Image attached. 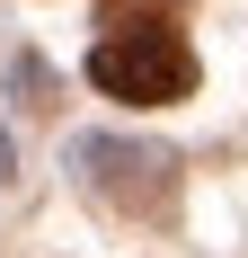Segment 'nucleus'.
Masks as SVG:
<instances>
[{"mask_svg":"<svg viewBox=\"0 0 248 258\" xmlns=\"http://www.w3.org/2000/svg\"><path fill=\"white\" fill-rule=\"evenodd\" d=\"M106 36H133V27H177V0H98Z\"/></svg>","mask_w":248,"mask_h":258,"instance_id":"nucleus-3","label":"nucleus"},{"mask_svg":"<svg viewBox=\"0 0 248 258\" xmlns=\"http://www.w3.org/2000/svg\"><path fill=\"white\" fill-rule=\"evenodd\" d=\"M71 160H89V187L115 205H160L169 196V152H133V143H80Z\"/></svg>","mask_w":248,"mask_h":258,"instance_id":"nucleus-2","label":"nucleus"},{"mask_svg":"<svg viewBox=\"0 0 248 258\" xmlns=\"http://www.w3.org/2000/svg\"><path fill=\"white\" fill-rule=\"evenodd\" d=\"M0 178H9V134H0Z\"/></svg>","mask_w":248,"mask_h":258,"instance_id":"nucleus-4","label":"nucleus"},{"mask_svg":"<svg viewBox=\"0 0 248 258\" xmlns=\"http://www.w3.org/2000/svg\"><path fill=\"white\" fill-rule=\"evenodd\" d=\"M89 80L124 107H177V98H195L204 72H195V45L177 27H133V36H98L89 45Z\"/></svg>","mask_w":248,"mask_h":258,"instance_id":"nucleus-1","label":"nucleus"}]
</instances>
